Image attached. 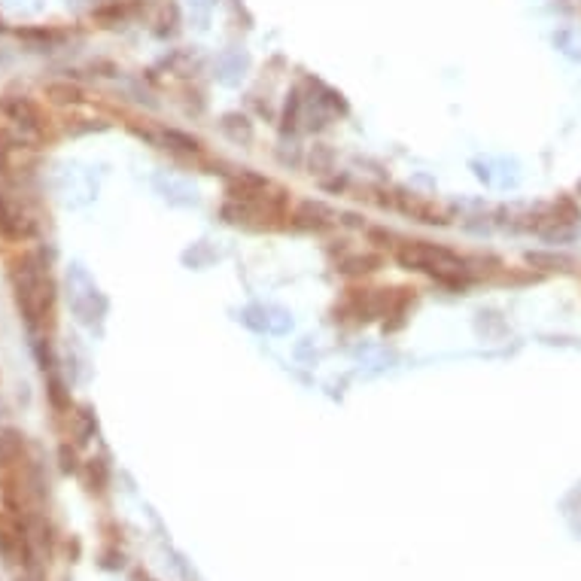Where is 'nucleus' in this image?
Here are the masks:
<instances>
[{
	"instance_id": "obj_3",
	"label": "nucleus",
	"mask_w": 581,
	"mask_h": 581,
	"mask_svg": "<svg viewBox=\"0 0 581 581\" xmlns=\"http://www.w3.org/2000/svg\"><path fill=\"white\" fill-rule=\"evenodd\" d=\"M0 110L19 128L21 143H40L46 137V116H43L40 104L34 98H28V94H4L0 98Z\"/></svg>"
},
{
	"instance_id": "obj_4",
	"label": "nucleus",
	"mask_w": 581,
	"mask_h": 581,
	"mask_svg": "<svg viewBox=\"0 0 581 581\" xmlns=\"http://www.w3.org/2000/svg\"><path fill=\"white\" fill-rule=\"evenodd\" d=\"M390 205H393L399 214L411 216V220H417V222H430V225L450 222L448 210L435 198H426V195H420V192H405V189H399L393 198H390Z\"/></svg>"
},
{
	"instance_id": "obj_12",
	"label": "nucleus",
	"mask_w": 581,
	"mask_h": 581,
	"mask_svg": "<svg viewBox=\"0 0 581 581\" xmlns=\"http://www.w3.org/2000/svg\"><path fill=\"white\" fill-rule=\"evenodd\" d=\"M368 241H372L375 246H390V250H399V244H402V238L393 235V231H387V229H372L368 231Z\"/></svg>"
},
{
	"instance_id": "obj_7",
	"label": "nucleus",
	"mask_w": 581,
	"mask_h": 581,
	"mask_svg": "<svg viewBox=\"0 0 581 581\" xmlns=\"http://www.w3.org/2000/svg\"><path fill=\"white\" fill-rule=\"evenodd\" d=\"M21 454H25V435L19 430H12V426H4V430H0V469L16 466L21 460Z\"/></svg>"
},
{
	"instance_id": "obj_8",
	"label": "nucleus",
	"mask_w": 581,
	"mask_h": 581,
	"mask_svg": "<svg viewBox=\"0 0 581 581\" xmlns=\"http://www.w3.org/2000/svg\"><path fill=\"white\" fill-rule=\"evenodd\" d=\"M43 94H46L52 104H61V107H77L85 101V92L79 89L77 83H68V79H58V83H46L43 85Z\"/></svg>"
},
{
	"instance_id": "obj_9",
	"label": "nucleus",
	"mask_w": 581,
	"mask_h": 581,
	"mask_svg": "<svg viewBox=\"0 0 581 581\" xmlns=\"http://www.w3.org/2000/svg\"><path fill=\"white\" fill-rule=\"evenodd\" d=\"M381 265H383V259L377 256V253H357V256L341 259L338 271L347 274V278H366V274H375Z\"/></svg>"
},
{
	"instance_id": "obj_11",
	"label": "nucleus",
	"mask_w": 581,
	"mask_h": 581,
	"mask_svg": "<svg viewBox=\"0 0 581 581\" xmlns=\"http://www.w3.org/2000/svg\"><path fill=\"white\" fill-rule=\"evenodd\" d=\"M527 262L533 268H542V271H563L572 262L566 256H557V253H527Z\"/></svg>"
},
{
	"instance_id": "obj_2",
	"label": "nucleus",
	"mask_w": 581,
	"mask_h": 581,
	"mask_svg": "<svg viewBox=\"0 0 581 581\" xmlns=\"http://www.w3.org/2000/svg\"><path fill=\"white\" fill-rule=\"evenodd\" d=\"M396 262L405 271H420L448 289H466L475 280L466 256L432 241H402L396 250Z\"/></svg>"
},
{
	"instance_id": "obj_1",
	"label": "nucleus",
	"mask_w": 581,
	"mask_h": 581,
	"mask_svg": "<svg viewBox=\"0 0 581 581\" xmlns=\"http://www.w3.org/2000/svg\"><path fill=\"white\" fill-rule=\"evenodd\" d=\"M10 283L19 314L28 323V329H46L55 308V283L49 278V268L40 253H21L16 262L10 265Z\"/></svg>"
},
{
	"instance_id": "obj_6",
	"label": "nucleus",
	"mask_w": 581,
	"mask_h": 581,
	"mask_svg": "<svg viewBox=\"0 0 581 581\" xmlns=\"http://www.w3.org/2000/svg\"><path fill=\"white\" fill-rule=\"evenodd\" d=\"M332 222H335V214L319 201H299L289 210V225L299 231H326L332 229Z\"/></svg>"
},
{
	"instance_id": "obj_10",
	"label": "nucleus",
	"mask_w": 581,
	"mask_h": 581,
	"mask_svg": "<svg viewBox=\"0 0 581 581\" xmlns=\"http://www.w3.org/2000/svg\"><path fill=\"white\" fill-rule=\"evenodd\" d=\"M162 143L165 149H173V152H189V156H201L205 152V143L198 137L186 134V132H177V128H165L162 132Z\"/></svg>"
},
{
	"instance_id": "obj_5",
	"label": "nucleus",
	"mask_w": 581,
	"mask_h": 581,
	"mask_svg": "<svg viewBox=\"0 0 581 581\" xmlns=\"http://www.w3.org/2000/svg\"><path fill=\"white\" fill-rule=\"evenodd\" d=\"M37 235V222L31 220L28 210H21L16 201L0 195V238L6 241H28Z\"/></svg>"
}]
</instances>
